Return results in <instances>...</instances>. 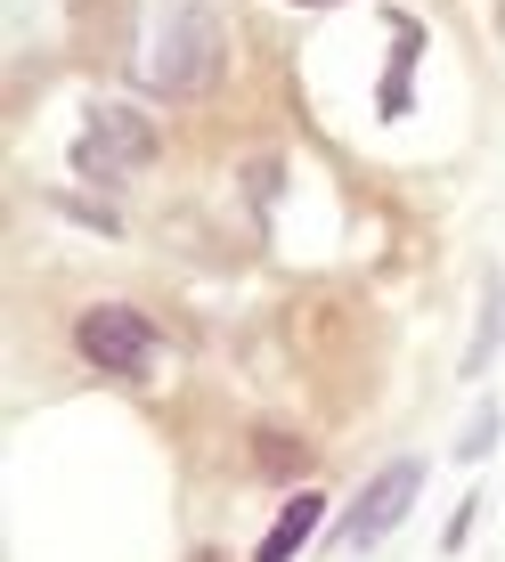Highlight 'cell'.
I'll use <instances>...</instances> for the list:
<instances>
[{
  "label": "cell",
  "mask_w": 505,
  "mask_h": 562,
  "mask_svg": "<svg viewBox=\"0 0 505 562\" xmlns=\"http://www.w3.org/2000/svg\"><path fill=\"white\" fill-rule=\"evenodd\" d=\"M497 335H505V285H490V310H481V335H473V351H464V375H481V367L497 359Z\"/></svg>",
  "instance_id": "obj_7"
},
{
  "label": "cell",
  "mask_w": 505,
  "mask_h": 562,
  "mask_svg": "<svg viewBox=\"0 0 505 562\" xmlns=\"http://www.w3.org/2000/svg\"><path fill=\"white\" fill-rule=\"evenodd\" d=\"M155 25L139 33V82L164 99H197L221 74V16L204 0H147Z\"/></svg>",
  "instance_id": "obj_1"
},
{
  "label": "cell",
  "mask_w": 505,
  "mask_h": 562,
  "mask_svg": "<svg viewBox=\"0 0 505 562\" xmlns=\"http://www.w3.org/2000/svg\"><path fill=\"white\" fill-rule=\"evenodd\" d=\"M74 351H82L90 367H106V375H147L164 342H155V326L139 318V310L99 302V310H82V326H74Z\"/></svg>",
  "instance_id": "obj_3"
},
{
  "label": "cell",
  "mask_w": 505,
  "mask_h": 562,
  "mask_svg": "<svg viewBox=\"0 0 505 562\" xmlns=\"http://www.w3.org/2000/svg\"><path fill=\"white\" fill-rule=\"evenodd\" d=\"M310 9H318V0H310Z\"/></svg>",
  "instance_id": "obj_9"
},
{
  "label": "cell",
  "mask_w": 505,
  "mask_h": 562,
  "mask_svg": "<svg viewBox=\"0 0 505 562\" xmlns=\"http://www.w3.org/2000/svg\"><path fill=\"white\" fill-rule=\"evenodd\" d=\"M139 164H155V123L131 114V106H114V99H99L82 114L74 171H82V180H123V171H139Z\"/></svg>",
  "instance_id": "obj_2"
},
{
  "label": "cell",
  "mask_w": 505,
  "mask_h": 562,
  "mask_svg": "<svg viewBox=\"0 0 505 562\" xmlns=\"http://www.w3.org/2000/svg\"><path fill=\"white\" fill-rule=\"evenodd\" d=\"M416 490H424V464H416V457L383 464V473L359 490V506L343 514V547H351V554H367L383 530H400V521H407V506H416Z\"/></svg>",
  "instance_id": "obj_4"
},
{
  "label": "cell",
  "mask_w": 505,
  "mask_h": 562,
  "mask_svg": "<svg viewBox=\"0 0 505 562\" xmlns=\"http://www.w3.org/2000/svg\"><path fill=\"white\" fill-rule=\"evenodd\" d=\"M416 49H424V33L416 25H400V49H392V66H383V114H407V66H416Z\"/></svg>",
  "instance_id": "obj_6"
},
{
  "label": "cell",
  "mask_w": 505,
  "mask_h": 562,
  "mask_svg": "<svg viewBox=\"0 0 505 562\" xmlns=\"http://www.w3.org/2000/svg\"><path fill=\"white\" fill-rule=\"evenodd\" d=\"M318 521H326V497H318V490H294V497H285V514L269 521V538L252 547V562H294L302 538L318 530Z\"/></svg>",
  "instance_id": "obj_5"
},
{
  "label": "cell",
  "mask_w": 505,
  "mask_h": 562,
  "mask_svg": "<svg viewBox=\"0 0 505 562\" xmlns=\"http://www.w3.org/2000/svg\"><path fill=\"white\" fill-rule=\"evenodd\" d=\"M490 440H497V416H490V408H481V424H473V432H464V440H457V449H464V457H481V449H490Z\"/></svg>",
  "instance_id": "obj_8"
}]
</instances>
